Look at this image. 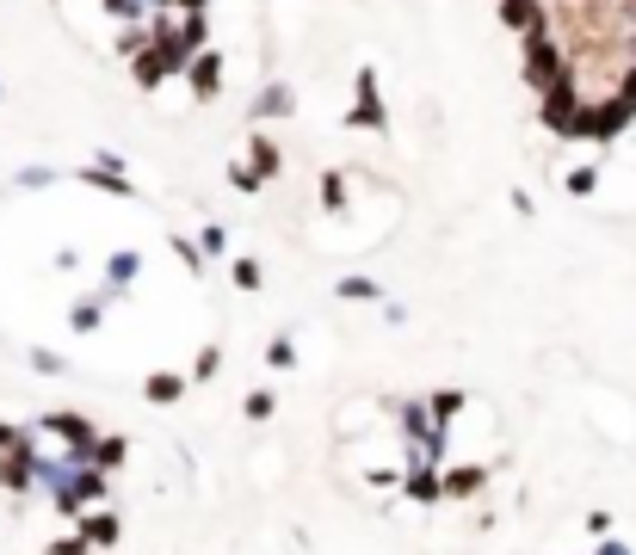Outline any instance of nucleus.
Segmentation results:
<instances>
[{"mask_svg":"<svg viewBox=\"0 0 636 555\" xmlns=\"http://www.w3.org/2000/svg\"><path fill=\"white\" fill-rule=\"evenodd\" d=\"M186 74H192V87L210 99V93H217V81H223V62H217V56H192V68H186Z\"/></svg>","mask_w":636,"mask_h":555,"instance_id":"obj_1","label":"nucleus"}]
</instances>
